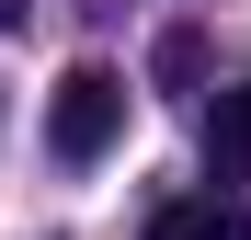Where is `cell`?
Listing matches in <instances>:
<instances>
[{"mask_svg":"<svg viewBox=\"0 0 251 240\" xmlns=\"http://www.w3.org/2000/svg\"><path fill=\"white\" fill-rule=\"evenodd\" d=\"M114 137H126V80H114L103 57H80L57 92H46V149L69 160V172H92Z\"/></svg>","mask_w":251,"mask_h":240,"instance_id":"1","label":"cell"},{"mask_svg":"<svg viewBox=\"0 0 251 240\" xmlns=\"http://www.w3.org/2000/svg\"><path fill=\"white\" fill-rule=\"evenodd\" d=\"M205 172H217V183H251V80L217 92V114H205Z\"/></svg>","mask_w":251,"mask_h":240,"instance_id":"2","label":"cell"},{"mask_svg":"<svg viewBox=\"0 0 251 240\" xmlns=\"http://www.w3.org/2000/svg\"><path fill=\"white\" fill-rule=\"evenodd\" d=\"M160 240H251L240 194H194V206H160Z\"/></svg>","mask_w":251,"mask_h":240,"instance_id":"3","label":"cell"},{"mask_svg":"<svg viewBox=\"0 0 251 240\" xmlns=\"http://www.w3.org/2000/svg\"><path fill=\"white\" fill-rule=\"evenodd\" d=\"M149 80H160L172 103H194V92H205V34H194V23H172V34L149 46Z\"/></svg>","mask_w":251,"mask_h":240,"instance_id":"4","label":"cell"},{"mask_svg":"<svg viewBox=\"0 0 251 240\" xmlns=\"http://www.w3.org/2000/svg\"><path fill=\"white\" fill-rule=\"evenodd\" d=\"M12 23H23V0H0V34H12Z\"/></svg>","mask_w":251,"mask_h":240,"instance_id":"5","label":"cell"}]
</instances>
